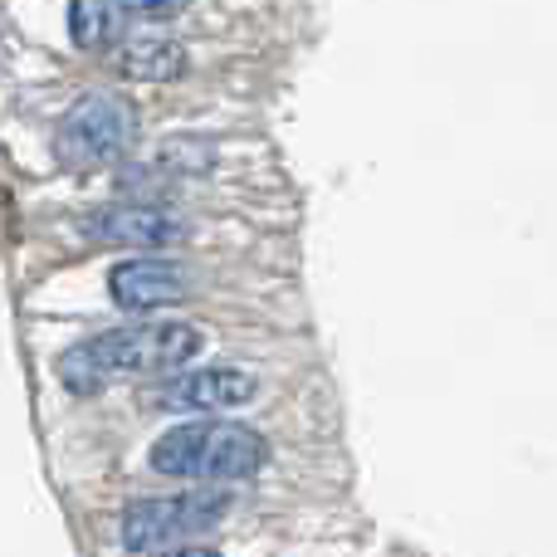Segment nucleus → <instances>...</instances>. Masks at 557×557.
I'll list each match as a JSON object with an SVG mask.
<instances>
[{
	"mask_svg": "<svg viewBox=\"0 0 557 557\" xmlns=\"http://www.w3.org/2000/svg\"><path fill=\"white\" fill-rule=\"evenodd\" d=\"M211 162H215L211 143H166L162 152V166H172V172H206Z\"/></svg>",
	"mask_w": 557,
	"mask_h": 557,
	"instance_id": "nucleus-10",
	"label": "nucleus"
},
{
	"mask_svg": "<svg viewBox=\"0 0 557 557\" xmlns=\"http://www.w3.org/2000/svg\"><path fill=\"white\" fill-rule=\"evenodd\" d=\"M84 231L94 240H108V245H127L137 255H162L172 245H182L191 235L182 211L162 201H123V206H108V211H94L84 221Z\"/></svg>",
	"mask_w": 557,
	"mask_h": 557,
	"instance_id": "nucleus-6",
	"label": "nucleus"
},
{
	"mask_svg": "<svg viewBox=\"0 0 557 557\" xmlns=\"http://www.w3.org/2000/svg\"><path fill=\"white\" fill-rule=\"evenodd\" d=\"M157 557H221V553L201 548V543H186V548H166V553H157Z\"/></svg>",
	"mask_w": 557,
	"mask_h": 557,
	"instance_id": "nucleus-12",
	"label": "nucleus"
},
{
	"mask_svg": "<svg viewBox=\"0 0 557 557\" xmlns=\"http://www.w3.org/2000/svg\"><path fill=\"white\" fill-rule=\"evenodd\" d=\"M123 29V5L117 0H69V39L78 49H113Z\"/></svg>",
	"mask_w": 557,
	"mask_h": 557,
	"instance_id": "nucleus-9",
	"label": "nucleus"
},
{
	"mask_svg": "<svg viewBox=\"0 0 557 557\" xmlns=\"http://www.w3.org/2000/svg\"><path fill=\"white\" fill-rule=\"evenodd\" d=\"M137 137V113L127 98L117 94H84L64 117H59V133H54V152L59 162L78 166H108L133 147Z\"/></svg>",
	"mask_w": 557,
	"mask_h": 557,
	"instance_id": "nucleus-4",
	"label": "nucleus"
},
{
	"mask_svg": "<svg viewBox=\"0 0 557 557\" xmlns=\"http://www.w3.org/2000/svg\"><path fill=\"white\" fill-rule=\"evenodd\" d=\"M260 396V382L245 367H186L162 386L157 401L166 411H191V416H225L240 411Z\"/></svg>",
	"mask_w": 557,
	"mask_h": 557,
	"instance_id": "nucleus-7",
	"label": "nucleus"
},
{
	"mask_svg": "<svg viewBox=\"0 0 557 557\" xmlns=\"http://www.w3.org/2000/svg\"><path fill=\"white\" fill-rule=\"evenodd\" d=\"M270 460V445L245 421H182L162 431L147 450V465L166 480L191 484H240L255 480Z\"/></svg>",
	"mask_w": 557,
	"mask_h": 557,
	"instance_id": "nucleus-2",
	"label": "nucleus"
},
{
	"mask_svg": "<svg viewBox=\"0 0 557 557\" xmlns=\"http://www.w3.org/2000/svg\"><path fill=\"white\" fill-rule=\"evenodd\" d=\"M201 352L206 333L186 318H137L64 347L54 372L74 396H94L117 376H176Z\"/></svg>",
	"mask_w": 557,
	"mask_h": 557,
	"instance_id": "nucleus-1",
	"label": "nucleus"
},
{
	"mask_svg": "<svg viewBox=\"0 0 557 557\" xmlns=\"http://www.w3.org/2000/svg\"><path fill=\"white\" fill-rule=\"evenodd\" d=\"M117 5L133 20H172V15H182L186 0H117Z\"/></svg>",
	"mask_w": 557,
	"mask_h": 557,
	"instance_id": "nucleus-11",
	"label": "nucleus"
},
{
	"mask_svg": "<svg viewBox=\"0 0 557 557\" xmlns=\"http://www.w3.org/2000/svg\"><path fill=\"white\" fill-rule=\"evenodd\" d=\"M186 294H191V274L172 255H127V260H117L108 270V298L123 313L157 318L166 308L186 304Z\"/></svg>",
	"mask_w": 557,
	"mask_h": 557,
	"instance_id": "nucleus-5",
	"label": "nucleus"
},
{
	"mask_svg": "<svg viewBox=\"0 0 557 557\" xmlns=\"http://www.w3.org/2000/svg\"><path fill=\"white\" fill-rule=\"evenodd\" d=\"M231 513V494L221 484H196L176 494H147L123 509V548L127 553H166L186 548V539H201Z\"/></svg>",
	"mask_w": 557,
	"mask_h": 557,
	"instance_id": "nucleus-3",
	"label": "nucleus"
},
{
	"mask_svg": "<svg viewBox=\"0 0 557 557\" xmlns=\"http://www.w3.org/2000/svg\"><path fill=\"white\" fill-rule=\"evenodd\" d=\"M113 69L123 78H143V84H172V78L186 74V49L166 35H123L113 49Z\"/></svg>",
	"mask_w": 557,
	"mask_h": 557,
	"instance_id": "nucleus-8",
	"label": "nucleus"
}]
</instances>
